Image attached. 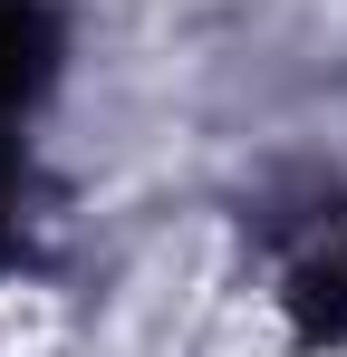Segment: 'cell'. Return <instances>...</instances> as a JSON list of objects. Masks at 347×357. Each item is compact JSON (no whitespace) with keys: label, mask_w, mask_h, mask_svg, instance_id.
<instances>
[{"label":"cell","mask_w":347,"mask_h":357,"mask_svg":"<svg viewBox=\"0 0 347 357\" xmlns=\"http://www.w3.org/2000/svg\"><path fill=\"white\" fill-rule=\"evenodd\" d=\"M280 299L299 348H347V213H318L280 261Z\"/></svg>","instance_id":"obj_1"},{"label":"cell","mask_w":347,"mask_h":357,"mask_svg":"<svg viewBox=\"0 0 347 357\" xmlns=\"http://www.w3.org/2000/svg\"><path fill=\"white\" fill-rule=\"evenodd\" d=\"M49 68H58V20H49V0H0V107L39 97Z\"/></svg>","instance_id":"obj_2"},{"label":"cell","mask_w":347,"mask_h":357,"mask_svg":"<svg viewBox=\"0 0 347 357\" xmlns=\"http://www.w3.org/2000/svg\"><path fill=\"white\" fill-rule=\"evenodd\" d=\"M0 261H10V145H0Z\"/></svg>","instance_id":"obj_3"}]
</instances>
